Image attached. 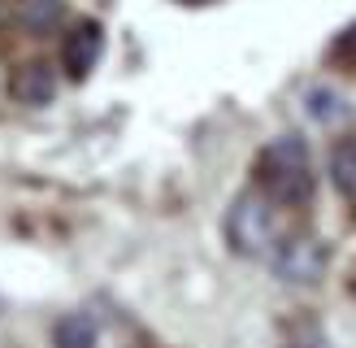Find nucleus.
<instances>
[{
  "mask_svg": "<svg viewBox=\"0 0 356 348\" xmlns=\"http://www.w3.org/2000/svg\"><path fill=\"white\" fill-rule=\"evenodd\" d=\"M334 52H339V57H343V61L356 70V26H352V31L343 35V40H339V48H334Z\"/></svg>",
  "mask_w": 356,
  "mask_h": 348,
  "instance_id": "nucleus-10",
  "label": "nucleus"
},
{
  "mask_svg": "<svg viewBox=\"0 0 356 348\" xmlns=\"http://www.w3.org/2000/svg\"><path fill=\"white\" fill-rule=\"evenodd\" d=\"M330 179L348 200H356V144H339L330 152Z\"/></svg>",
  "mask_w": 356,
  "mask_h": 348,
  "instance_id": "nucleus-8",
  "label": "nucleus"
},
{
  "mask_svg": "<svg viewBox=\"0 0 356 348\" xmlns=\"http://www.w3.org/2000/svg\"><path fill=\"white\" fill-rule=\"evenodd\" d=\"M226 244L239 257H270L278 244V218L274 200L265 191H243L226 209Z\"/></svg>",
  "mask_w": 356,
  "mask_h": 348,
  "instance_id": "nucleus-2",
  "label": "nucleus"
},
{
  "mask_svg": "<svg viewBox=\"0 0 356 348\" xmlns=\"http://www.w3.org/2000/svg\"><path fill=\"white\" fill-rule=\"evenodd\" d=\"M257 191L274 205H305L313 196V157L300 135H278L257 157Z\"/></svg>",
  "mask_w": 356,
  "mask_h": 348,
  "instance_id": "nucleus-1",
  "label": "nucleus"
},
{
  "mask_svg": "<svg viewBox=\"0 0 356 348\" xmlns=\"http://www.w3.org/2000/svg\"><path fill=\"white\" fill-rule=\"evenodd\" d=\"M326 244L313 239V235H291V239H278L274 253H270V266L282 283H317L326 274Z\"/></svg>",
  "mask_w": 356,
  "mask_h": 348,
  "instance_id": "nucleus-3",
  "label": "nucleus"
},
{
  "mask_svg": "<svg viewBox=\"0 0 356 348\" xmlns=\"http://www.w3.org/2000/svg\"><path fill=\"white\" fill-rule=\"evenodd\" d=\"M52 92H57V79H52V70L44 61H35V65H22L13 74V96L22 100V104H48Z\"/></svg>",
  "mask_w": 356,
  "mask_h": 348,
  "instance_id": "nucleus-5",
  "label": "nucleus"
},
{
  "mask_svg": "<svg viewBox=\"0 0 356 348\" xmlns=\"http://www.w3.org/2000/svg\"><path fill=\"white\" fill-rule=\"evenodd\" d=\"M100 52H104V31H100V22H79L74 31L65 35V44H61V65H65V74H70V79H87V74L96 70Z\"/></svg>",
  "mask_w": 356,
  "mask_h": 348,
  "instance_id": "nucleus-4",
  "label": "nucleus"
},
{
  "mask_svg": "<svg viewBox=\"0 0 356 348\" xmlns=\"http://www.w3.org/2000/svg\"><path fill=\"white\" fill-rule=\"evenodd\" d=\"M305 109L317 122H339V118H348V100L334 92V87H313V92L305 96Z\"/></svg>",
  "mask_w": 356,
  "mask_h": 348,
  "instance_id": "nucleus-7",
  "label": "nucleus"
},
{
  "mask_svg": "<svg viewBox=\"0 0 356 348\" xmlns=\"http://www.w3.org/2000/svg\"><path fill=\"white\" fill-rule=\"evenodd\" d=\"M287 348H326V335H322V326H313V322H300V326L291 331Z\"/></svg>",
  "mask_w": 356,
  "mask_h": 348,
  "instance_id": "nucleus-9",
  "label": "nucleus"
},
{
  "mask_svg": "<svg viewBox=\"0 0 356 348\" xmlns=\"http://www.w3.org/2000/svg\"><path fill=\"white\" fill-rule=\"evenodd\" d=\"M52 344L57 348H96V322L87 313H65L52 326Z\"/></svg>",
  "mask_w": 356,
  "mask_h": 348,
  "instance_id": "nucleus-6",
  "label": "nucleus"
},
{
  "mask_svg": "<svg viewBox=\"0 0 356 348\" xmlns=\"http://www.w3.org/2000/svg\"><path fill=\"white\" fill-rule=\"evenodd\" d=\"M191 5H200V0H191Z\"/></svg>",
  "mask_w": 356,
  "mask_h": 348,
  "instance_id": "nucleus-11",
  "label": "nucleus"
}]
</instances>
